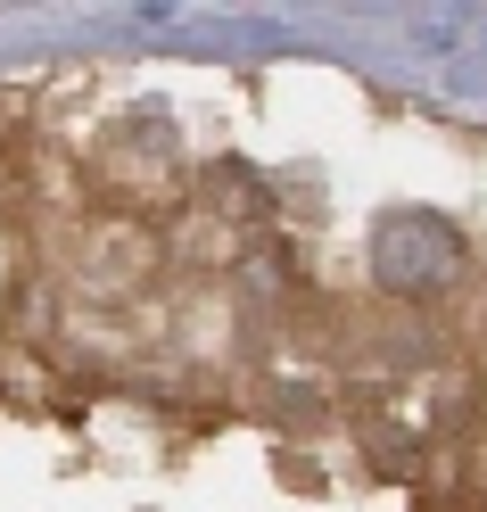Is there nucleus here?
Returning a JSON list of instances; mask_svg holds the SVG:
<instances>
[{
	"label": "nucleus",
	"instance_id": "1",
	"mask_svg": "<svg viewBox=\"0 0 487 512\" xmlns=\"http://www.w3.org/2000/svg\"><path fill=\"white\" fill-rule=\"evenodd\" d=\"M372 265H380L388 290H446V281L463 273V232H454L446 215L405 207V215H388V223H380Z\"/></svg>",
	"mask_w": 487,
	"mask_h": 512
}]
</instances>
